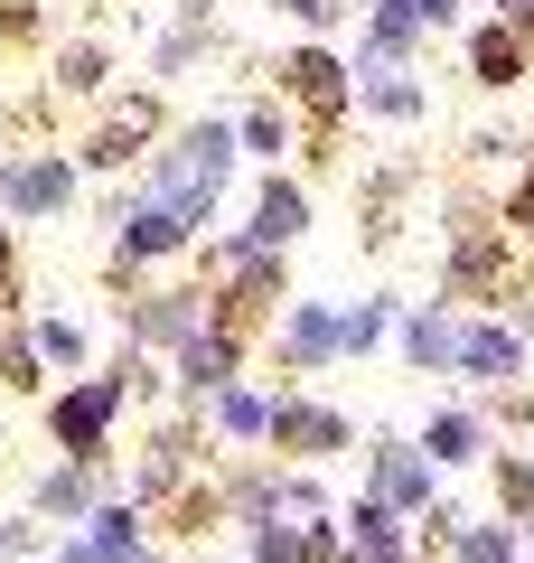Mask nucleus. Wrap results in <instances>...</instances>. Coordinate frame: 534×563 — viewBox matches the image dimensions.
Segmentation results:
<instances>
[{
	"instance_id": "f257e3e1",
	"label": "nucleus",
	"mask_w": 534,
	"mask_h": 563,
	"mask_svg": "<svg viewBox=\"0 0 534 563\" xmlns=\"http://www.w3.org/2000/svg\"><path fill=\"white\" fill-rule=\"evenodd\" d=\"M225 161H235V141H225L216 122H198V132H188V141L169 151V161H159L151 198H159V207H178V217L198 225L207 207H216V179H225Z\"/></svg>"
},
{
	"instance_id": "f03ea898",
	"label": "nucleus",
	"mask_w": 534,
	"mask_h": 563,
	"mask_svg": "<svg viewBox=\"0 0 534 563\" xmlns=\"http://www.w3.org/2000/svg\"><path fill=\"white\" fill-rule=\"evenodd\" d=\"M113 413H122V376H85V385H66V395L47 404V432H57L66 461H94L103 432H113Z\"/></svg>"
},
{
	"instance_id": "7ed1b4c3",
	"label": "nucleus",
	"mask_w": 534,
	"mask_h": 563,
	"mask_svg": "<svg viewBox=\"0 0 534 563\" xmlns=\"http://www.w3.org/2000/svg\"><path fill=\"white\" fill-rule=\"evenodd\" d=\"M66 198H76V169L66 161H10L0 169V207L10 217H57Z\"/></svg>"
},
{
	"instance_id": "20e7f679",
	"label": "nucleus",
	"mask_w": 534,
	"mask_h": 563,
	"mask_svg": "<svg viewBox=\"0 0 534 563\" xmlns=\"http://www.w3.org/2000/svg\"><path fill=\"white\" fill-rule=\"evenodd\" d=\"M178 244H188V217H178V207H132V217H122V263H151V254H178Z\"/></svg>"
},
{
	"instance_id": "39448f33",
	"label": "nucleus",
	"mask_w": 534,
	"mask_h": 563,
	"mask_svg": "<svg viewBox=\"0 0 534 563\" xmlns=\"http://www.w3.org/2000/svg\"><path fill=\"white\" fill-rule=\"evenodd\" d=\"M38 517H94V461H57L38 479Z\"/></svg>"
},
{
	"instance_id": "423d86ee",
	"label": "nucleus",
	"mask_w": 534,
	"mask_h": 563,
	"mask_svg": "<svg viewBox=\"0 0 534 563\" xmlns=\"http://www.w3.org/2000/svg\"><path fill=\"white\" fill-rule=\"evenodd\" d=\"M85 544H94L103 563L141 554V517H132V507H94V517H85Z\"/></svg>"
},
{
	"instance_id": "0eeeda50",
	"label": "nucleus",
	"mask_w": 534,
	"mask_h": 563,
	"mask_svg": "<svg viewBox=\"0 0 534 563\" xmlns=\"http://www.w3.org/2000/svg\"><path fill=\"white\" fill-rule=\"evenodd\" d=\"M300 235V198L291 188H263V207H254V244H291Z\"/></svg>"
},
{
	"instance_id": "6e6552de",
	"label": "nucleus",
	"mask_w": 534,
	"mask_h": 563,
	"mask_svg": "<svg viewBox=\"0 0 534 563\" xmlns=\"http://www.w3.org/2000/svg\"><path fill=\"white\" fill-rule=\"evenodd\" d=\"M29 339H38V366H85V329L76 320H38Z\"/></svg>"
},
{
	"instance_id": "1a4fd4ad",
	"label": "nucleus",
	"mask_w": 534,
	"mask_h": 563,
	"mask_svg": "<svg viewBox=\"0 0 534 563\" xmlns=\"http://www.w3.org/2000/svg\"><path fill=\"white\" fill-rule=\"evenodd\" d=\"M0 385H38V339L0 320Z\"/></svg>"
},
{
	"instance_id": "9d476101",
	"label": "nucleus",
	"mask_w": 534,
	"mask_h": 563,
	"mask_svg": "<svg viewBox=\"0 0 534 563\" xmlns=\"http://www.w3.org/2000/svg\"><path fill=\"white\" fill-rule=\"evenodd\" d=\"M57 85H66V95H94V85H103V47H66V57H57Z\"/></svg>"
},
{
	"instance_id": "9b49d317",
	"label": "nucleus",
	"mask_w": 534,
	"mask_h": 563,
	"mask_svg": "<svg viewBox=\"0 0 534 563\" xmlns=\"http://www.w3.org/2000/svg\"><path fill=\"white\" fill-rule=\"evenodd\" d=\"M178 376H188V385H225V339H188Z\"/></svg>"
},
{
	"instance_id": "f8f14e48",
	"label": "nucleus",
	"mask_w": 534,
	"mask_h": 563,
	"mask_svg": "<svg viewBox=\"0 0 534 563\" xmlns=\"http://www.w3.org/2000/svg\"><path fill=\"white\" fill-rule=\"evenodd\" d=\"M329 339H337V329L319 320V310H300V320H291V347H300V357H319V347H329Z\"/></svg>"
},
{
	"instance_id": "ddd939ff",
	"label": "nucleus",
	"mask_w": 534,
	"mask_h": 563,
	"mask_svg": "<svg viewBox=\"0 0 534 563\" xmlns=\"http://www.w3.org/2000/svg\"><path fill=\"white\" fill-rule=\"evenodd\" d=\"M478 76H515V38H478Z\"/></svg>"
},
{
	"instance_id": "4468645a",
	"label": "nucleus",
	"mask_w": 534,
	"mask_h": 563,
	"mask_svg": "<svg viewBox=\"0 0 534 563\" xmlns=\"http://www.w3.org/2000/svg\"><path fill=\"white\" fill-rule=\"evenodd\" d=\"M459 357H469V366H515V347H507V339H488V329H478V339L459 347Z\"/></svg>"
},
{
	"instance_id": "2eb2a0df",
	"label": "nucleus",
	"mask_w": 534,
	"mask_h": 563,
	"mask_svg": "<svg viewBox=\"0 0 534 563\" xmlns=\"http://www.w3.org/2000/svg\"><path fill=\"white\" fill-rule=\"evenodd\" d=\"M413 357H450V329H441V320H413Z\"/></svg>"
},
{
	"instance_id": "dca6fc26",
	"label": "nucleus",
	"mask_w": 534,
	"mask_h": 563,
	"mask_svg": "<svg viewBox=\"0 0 534 563\" xmlns=\"http://www.w3.org/2000/svg\"><path fill=\"white\" fill-rule=\"evenodd\" d=\"M0 554H38V526H29V517H10V526H0Z\"/></svg>"
},
{
	"instance_id": "f3484780",
	"label": "nucleus",
	"mask_w": 534,
	"mask_h": 563,
	"mask_svg": "<svg viewBox=\"0 0 534 563\" xmlns=\"http://www.w3.org/2000/svg\"><path fill=\"white\" fill-rule=\"evenodd\" d=\"M57 563H103V554H94V544H66V554H57Z\"/></svg>"
}]
</instances>
